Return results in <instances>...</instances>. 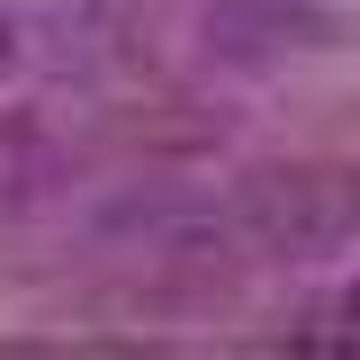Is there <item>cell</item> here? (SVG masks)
Here are the masks:
<instances>
[{"label": "cell", "mask_w": 360, "mask_h": 360, "mask_svg": "<svg viewBox=\"0 0 360 360\" xmlns=\"http://www.w3.org/2000/svg\"><path fill=\"white\" fill-rule=\"evenodd\" d=\"M225 225L252 243V252H279V262H324L360 234V180L352 172H315V162H279V172H252L234 189Z\"/></svg>", "instance_id": "6da1fadb"}, {"label": "cell", "mask_w": 360, "mask_h": 360, "mask_svg": "<svg viewBox=\"0 0 360 360\" xmlns=\"http://www.w3.org/2000/svg\"><path fill=\"white\" fill-rule=\"evenodd\" d=\"M324 27L315 0H207V45L225 54H279V45H307Z\"/></svg>", "instance_id": "7a4b0ae2"}, {"label": "cell", "mask_w": 360, "mask_h": 360, "mask_svg": "<svg viewBox=\"0 0 360 360\" xmlns=\"http://www.w3.org/2000/svg\"><path fill=\"white\" fill-rule=\"evenodd\" d=\"M18 63V18H0V72Z\"/></svg>", "instance_id": "3957f363"}]
</instances>
